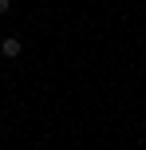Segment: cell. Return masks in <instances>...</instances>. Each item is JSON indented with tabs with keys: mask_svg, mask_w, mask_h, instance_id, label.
<instances>
[{
	"mask_svg": "<svg viewBox=\"0 0 146 150\" xmlns=\"http://www.w3.org/2000/svg\"><path fill=\"white\" fill-rule=\"evenodd\" d=\"M0 59H4V52H0Z\"/></svg>",
	"mask_w": 146,
	"mask_h": 150,
	"instance_id": "3957f363",
	"label": "cell"
},
{
	"mask_svg": "<svg viewBox=\"0 0 146 150\" xmlns=\"http://www.w3.org/2000/svg\"><path fill=\"white\" fill-rule=\"evenodd\" d=\"M4 12H12V0H0V16Z\"/></svg>",
	"mask_w": 146,
	"mask_h": 150,
	"instance_id": "7a4b0ae2",
	"label": "cell"
},
{
	"mask_svg": "<svg viewBox=\"0 0 146 150\" xmlns=\"http://www.w3.org/2000/svg\"><path fill=\"white\" fill-rule=\"evenodd\" d=\"M0 52H4V59H16V55L24 52V44H20L16 36H8V40H0Z\"/></svg>",
	"mask_w": 146,
	"mask_h": 150,
	"instance_id": "6da1fadb",
	"label": "cell"
}]
</instances>
